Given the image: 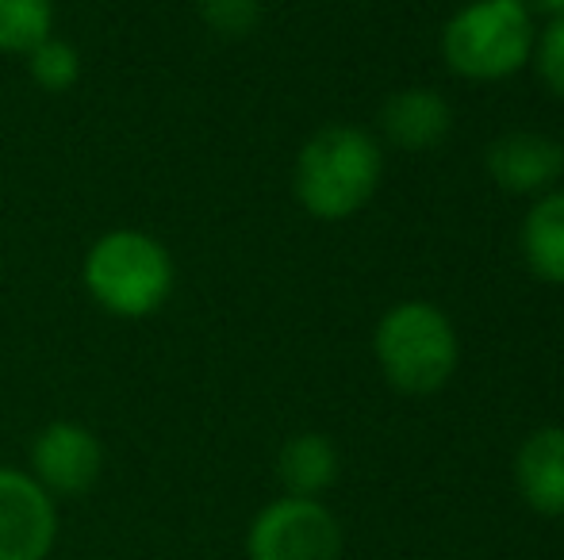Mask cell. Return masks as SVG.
<instances>
[{
	"label": "cell",
	"instance_id": "obj_9",
	"mask_svg": "<svg viewBox=\"0 0 564 560\" xmlns=\"http://www.w3.org/2000/svg\"><path fill=\"white\" fill-rule=\"evenodd\" d=\"M514 487L542 518H564V426H538L514 453Z\"/></svg>",
	"mask_w": 564,
	"mask_h": 560
},
{
	"label": "cell",
	"instance_id": "obj_17",
	"mask_svg": "<svg viewBox=\"0 0 564 560\" xmlns=\"http://www.w3.org/2000/svg\"><path fill=\"white\" fill-rule=\"evenodd\" d=\"M538 8H545V12H550V20L553 15H564V0H534Z\"/></svg>",
	"mask_w": 564,
	"mask_h": 560
},
{
	"label": "cell",
	"instance_id": "obj_4",
	"mask_svg": "<svg viewBox=\"0 0 564 560\" xmlns=\"http://www.w3.org/2000/svg\"><path fill=\"white\" fill-rule=\"evenodd\" d=\"M538 43L530 0H473L442 28V58L465 81H503L530 66Z\"/></svg>",
	"mask_w": 564,
	"mask_h": 560
},
{
	"label": "cell",
	"instance_id": "obj_11",
	"mask_svg": "<svg viewBox=\"0 0 564 560\" xmlns=\"http://www.w3.org/2000/svg\"><path fill=\"white\" fill-rule=\"evenodd\" d=\"M341 457L335 441L327 433H292L276 453V480H281L284 495H300V499H323V492L338 484Z\"/></svg>",
	"mask_w": 564,
	"mask_h": 560
},
{
	"label": "cell",
	"instance_id": "obj_1",
	"mask_svg": "<svg viewBox=\"0 0 564 560\" xmlns=\"http://www.w3.org/2000/svg\"><path fill=\"white\" fill-rule=\"evenodd\" d=\"M384 177V150L365 128L330 123L300 146L292 193L319 223H346L377 196Z\"/></svg>",
	"mask_w": 564,
	"mask_h": 560
},
{
	"label": "cell",
	"instance_id": "obj_14",
	"mask_svg": "<svg viewBox=\"0 0 564 560\" xmlns=\"http://www.w3.org/2000/svg\"><path fill=\"white\" fill-rule=\"evenodd\" d=\"M23 62H28L31 81H35L43 92H51V97L77 89V81H82V51L58 35L43 39Z\"/></svg>",
	"mask_w": 564,
	"mask_h": 560
},
{
	"label": "cell",
	"instance_id": "obj_10",
	"mask_svg": "<svg viewBox=\"0 0 564 560\" xmlns=\"http://www.w3.org/2000/svg\"><path fill=\"white\" fill-rule=\"evenodd\" d=\"M380 131L400 150H431L453 131V108L434 89H400L380 108Z\"/></svg>",
	"mask_w": 564,
	"mask_h": 560
},
{
	"label": "cell",
	"instance_id": "obj_7",
	"mask_svg": "<svg viewBox=\"0 0 564 560\" xmlns=\"http://www.w3.org/2000/svg\"><path fill=\"white\" fill-rule=\"evenodd\" d=\"M58 541V499L28 469L0 464V560H46Z\"/></svg>",
	"mask_w": 564,
	"mask_h": 560
},
{
	"label": "cell",
	"instance_id": "obj_16",
	"mask_svg": "<svg viewBox=\"0 0 564 560\" xmlns=\"http://www.w3.org/2000/svg\"><path fill=\"white\" fill-rule=\"evenodd\" d=\"M538 77L542 85L553 92L557 100H564V15H553L542 31H538V43H534V58Z\"/></svg>",
	"mask_w": 564,
	"mask_h": 560
},
{
	"label": "cell",
	"instance_id": "obj_12",
	"mask_svg": "<svg viewBox=\"0 0 564 560\" xmlns=\"http://www.w3.org/2000/svg\"><path fill=\"white\" fill-rule=\"evenodd\" d=\"M522 257L542 284H564V188L530 204L522 219Z\"/></svg>",
	"mask_w": 564,
	"mask_h": 560
},
{
	"label": "cell",
	"instance_id": "obj_5",
	"mask_svg": "<svg viewBox=\"0 0 564 560\" xmlns=\"http://www.w3.org/2000/svg\"><path fill=\"white\" fill-rule=\"evenodd\" d=\"M346 534L323 499L281 495L253 515L246 530L250 560H341Z\"/></svg>",
	"mask_w": 564,
	"mask_h": 560
},
{
	"label": "cell",
	"instance_id": "obj_15",
	"mask_svg": "<svg viewBox=\"0 0 564 560\" xmlns=\"http://www.w3.org/2000/svg\"><path fill=\"white\" fill-rule=\"evenodd\" d=\"M196 12H200L204 28H208L212 35L246 39L258 31L265 4H261V0H196Z\"/></svg>",
	"mask_w": 564,
	"mask_h": 560
},
{
	"label": "cell",
	"instance_id": "obj_3",
	"mask_svg": "<svg viewBox=\"0 0 564 560\" xmlns=\"http://www.w3.org/2000/svg\"><path fill=\"white\" fill-rule=\"evenodd\" d=\"M380 376L403 396H434L453 381L460 342L449 315L431 299H400L372 330Z\"/></svg>",
	"mask_w": 564,
	"mask_h": 560
},
{
	"label": "cell",
	"instance_id": "obj_8",
	"mask_svg": "<svg viewBox=\"0 0 564 560\" xmlns=\"http://www.w3.org/2000/svg\"><path fill=\"white\" fill-rule=\"evenodd\" d=\"M488 177L511 196L553 193L564 177V146L542 131H507L484 154Z\"/></svg>",
	"mask_w": 564,
	"mask_h": 560
},
{
	"label": "cell",
	"instance_id": "obj_13",
	"mask_svg": "<svg viewBox=\"0 0 564 560\" xmlns=\"http://www.w3.org/2000/svg\"><path fill=\"white\" fill-rule=\"evenodd\" d=\"M54 0H0V54L28 58L54 35Z\"/></svg>",
	"mask_w": 564,
	"mask_h": 560
},
{
	"label": "cell",
	"instance_id": "obj_2",
	"mask_svg": "<svg viewBox=\"0 0 564 560\" xmlns=\"http://www.w3.org/2000/svg\"><path fill=\"white\" fill-rule=\"evenodd\" d=\"M82 284L100 311L116 319H150L170 304L177 265L158 234L116 227L85 250Z\"/></svg>",
	"mask_w": 564,
	"mask_h": 560
},
{
	"label": "cell",
	"instance_id": "obj_6",
	"mask_svg": "<svg viewBox=\"0 0 564 560\" xmlns=\"http://www.w3.org/2000/svg\"><path fill=\"white\" fill-rule=\"evenodd\" d=\"M28 464V472L54 499H77L97 487L105 472V446L85 422L54 419L31 438Z\"/></svg>",
	"mask_w": 564,
	"mask_h": 560
}]
</instances>
